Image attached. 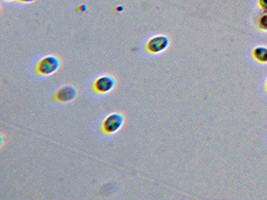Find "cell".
<instances>
[{
	"instance_id": "cell-7",
	"label": "cell",
	"mask_w": 267,
	"mask_h": 200,
	"mask_svg": "<svg viewBox=\"0 0 267 200\" xmlns=\"http://www.w3.org/2000/svg\"><path fill=\"white\" fill-rule=\"evenodd\" d=\"M259 26H260V28H262L264 30H267V14L263 15L262 17L260 18Z\"/></svg>"
},
{
	"instance_id": "cell-5",
	"label": "cell",
	"mask_w": 267,
	"mask_h": 200,
	"mask_svg": "<svg viewBox=\"0 0 267 200\" xmlns=\"http://www.w3.org/2000/svg\"><path fill=\"white\" fill-rule=\"evenodd\" d=\"M76 95L77 90L74 86L65 85L56 91L54 98L59 102H69L76 97Z\"/></svg>"
},
{
	"instance_id": "cell-1",
	"label": "cell",
	"mask_w": 267,
	"mask_h": 200,
	"mask_svg": "<svg viewBox=\"0 0 267 200\" xmlns=\"http://www.w3.org/2000/svg\"><path fill=\"white\" fill-rule=\"evenodd\" d=\"M60 67V59L53 55H47L41 58L37 64L35 70L39 75L49 76L55 73Z\"/></svg>"
},
{
	"instance_id": "cell-9",
	"label": "cell",
	"mask_w": 267,
	"mask_h": 200,
	"mask_svg": "<svg viewBox=\"0 0 267 200\" xmlns=\"http://www.w3.org/2000/svg\"><path fill=\"white\" fill-rule=\"evenodd\" d=\"M20 2H23V3H31L33 1H35V0H19Z\"/></svg>"
},
{
	"instance_id": "cell-10",
	"label": "cell",
	"mask_w": 267,
	"mask_h": 200,
	"mask_svg": "<svg viewBox=\"0 0 267 200\" xmlns=\"http://www.w3.org/2000/svg\"><path fill=\"white\" fill-rule=\"evenodd\" d=\"M7 1H12V0H7Z\"/></svg>"
},
{
	"instance_id": "cell-4",
	"label": "cell",
	"mask_w": 267,
	"mask_h": 200,
	"mask_svg": "<svg viewBox=\"0 0 267 200\" xmlns=\"http://www.w3.org/2000/svg\"><path fill=\"white\" fill-rule=\"evenodd\" d=\"M116 80L111 75L99 76L93 83V89L97 93H108L115 87Z\"/></svg>"
},
{
	"instance_id": "cell-8",
	"label": "cell",
	"mask_w": 267,
	"mask_h": 200,
	"mask_svg": "<svg viewBox=\"0 0 267 200\" xmlns=\"http://www.w3.org/2000/svg\"><path fill=\"white\" fill-rule=\"evenodd\" d=\"M259 4L263 9L267 10V0H259Z\"/></svg>"
},
{
	"instance_id": "cell-3",
	"label": "cell",
	"mask_w": 267,
	"mask_h": 200,
	"mask_svg": "<svg viewBox=\"0 0 267 200\" xmlns=\"http://www.w3.org/2000/svg\"><path fill=\"white\" fill-rule=\"evenodd\" d=\"M169 38L165 35H155L146 43V49L150 53H161L169 46Z\"/></svg>"
},
{
	"instance_id": "cell-2",
	"label": "cell",
	"mask_w": 267,
	"mask_h": 200,
	"mask_svg": "<svg viewBox=\"0 0 267 200\" xmlns=\"http://www.w3.org/2000/svg\"><path fill=\"white\" fill-rule=\"evenodd\" d=\"M124 124V116L120 113H111L102 122V131L105 134L116 133Z\"/></svg>"
},
{
	"instance_id": "cell-6",
	"label": "cell",
	"mask_w": 267,
	"mask_h": 200,
	"mask_svg": "<svg viewBox=\"0 0 267 200\" xmlns=\"http://www.w3.org/2000/svg\"><path fill=\"white\" fill-rule=\"evenodd\" d=\"M253 55L257 60L261 62H267V48L262 46L255 48L253 51Z\"/></svg>"
}]
</instances>
